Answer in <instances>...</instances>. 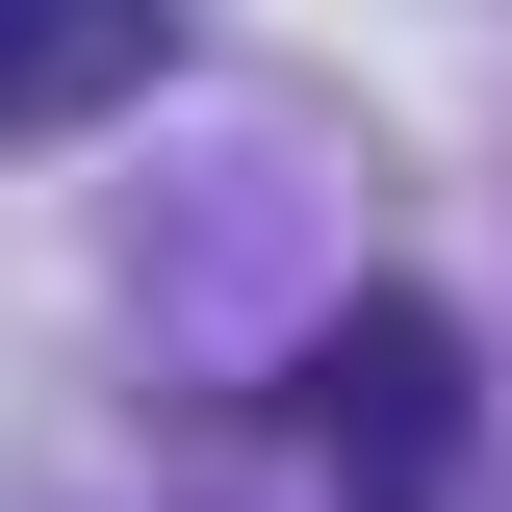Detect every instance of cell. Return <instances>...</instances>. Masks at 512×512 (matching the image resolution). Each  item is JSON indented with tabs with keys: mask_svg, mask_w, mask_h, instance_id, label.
I'll return each mask as SVG.
<instances>
[{
	"mask_svg": "<svg viewBox=\"0 0 512 512\" xmlns=\"http://www.w3.org/2000/svg\"><path fill=\"white\" fill-rule=\"evenodd\" d=\"M308 461H333L359 512H436V487H461V333L410 308V282L308 333Z\"/></svg>",
	"mask_w": 512,
	"mask_h": 512,
	"instance_id": "obj_1",
	"label": "cell"
}]
</instances>
